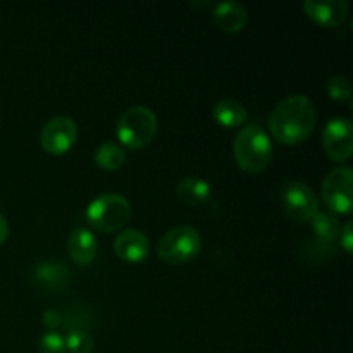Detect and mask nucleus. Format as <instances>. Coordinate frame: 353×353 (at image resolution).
Here are the masks:
<instances>
[{
    "label": "nucleus",
    "instance_id": "f257e3e1",
    "mask_svg": "<svg viewBox=\"0 0 353 353\" xmlns=\"http://www.w3.org/2000/svg\"><path fill=\"white\" fill-rule=\"evenodd\" d=\"M317 123V110L312 100L303 93H295L283 99L269 114L271 134L286 145L305 141Z\"/></svg>",
    "mask_w": 353,
    "mask_h": 353
},
{
    "label": "nucleus",
    "instance_id": "412c9836",
    "mask_svg": "<svg viewBox=\"0 0 353 353\" xmlns=\"http://www.w3.org/2000/svg\"><path fill=\"white\" fill-rule=\"evenodd\" d=\"M38 350H40V353H68L65 352L64 336L59 334L57 331H47V333L40 338Z\"/></svg>",
    "mask_w": 353,
    "mask_h": 353
},
{
    "label": "nucleus",
    "instance_id": "2eb2a0df",
    "mask_svg": "<svg viewBox=\"0 0 353 353\" xmlns=\"http://www.w3.org/2000/svg\"><path fill=\"white\" fill-rule=\"evenodd\" d=\"M210 185L205 179L199 178V176H188V178H183L178 183V188H176V195L181 200L185 205L196 207L202 205V203L209 202L210 199Z\"/></svg>",
    "mask_w": 353,
    "mask_h": 353
},
{
    "label": "nucleus",
    "instance_id": "1a4fd4ad",
    "mask_svg": "<svg viewBox=\"0 0 353 353\" xmlns=\"http://www.w3.org/2000/svg\"><path fill=\"white\" fill-rule=\"evenodd\" d=\"M323 147L334 162H347L353 155V126L347 117H334L323 131Z\"/></svg>",
    "mask_w": 353,
    "mask_h": 353
},
{
    "label": "nucleus",
    "instance_id": "0eeeda50",
    "mask_svg": "<svg viewBox=\"0 0 353 353\" xmlns=\"http://www.w3.org/2000/svg\"><path fill=\"white\" fill-rule=\"evenodd\" d=\"M281 205L286 217L295 223H305L319 212V200L314 190L296 179L283 186Z\"/></svg>",
    "mask_w": 353,
    "mask_h": 353
},
{
    "label": "nucleus",
    "instance_id": "ddd939ff",
    "mask_svg": "<svg viewBox=\"0 0 353 353\" xmlns=\"http://www.w3.org/2000/svg\"><path fill=\"white\" fill-rule=\"evenodd\" d=\"M212 19L219 30L226 31V33H238L247 26L248 14L241 3L219 2L214 7Z\"/></svg>",
    "mask_w": 353,
    "mask_h": 353
},
{
    "label": "nucleus",
    "instance_id": "5701e85b",
    "mask_svg": "<svg viewBox=\"0 0 353 353\" xmlns=\"http://www.w3.org/2000/svg\"><path fill=\"white\" fill-rule=\"evenodd\" d=\"M62 323H64V316H62L59 310H54V309L45 310V314H43L45 327H48L50 331H54V330H57Z\"/></svg>",
    "mask_w": 353,
    "mask_h": 353
},
{
    "label": "nucleus",
    "instance_id": "6e6552de",
    "mask_svg": "<svg viewBox=\"0 0 353 353\" xmlns=\"http://www.w3.org/2000/svg\"><path fill=\"white\" fill-rule=\"evenodd\" d=\"M78 124L69 116H55L47 121L40 133V145L47 154L61 157L71 152L78 141Z\"/></svg>",
    "mask_w": 353,
    "mask_h": 353
},
{
    "label": "nucleus",
    "instance_id": "423d86ee",
    "mask_svg": "<svg viewBox=\"0 0 353 353\" xmlns=\"http://www.w3.org/2000/svg\"><path fill=\"white\" fill-rule=\"evenodd\" d=\"M353 171L348 165L336 168L330 171V174L324 178L323 188V200L331 212L347 216L353 209Z\"/></svg>",
    "mask_w": 353,
    "mask_h": 353
},
{
    "label": "nucleus",
    "instance_id": "39448f33",
    "mask_svg": "<svg viewBox=\"0 0 353 353\" xmlns=\"http://www.w3.org/2000/svg\"><path fill=\"white\" fill-rule=\"evenodd\" d=\"M202 250V236L192 226H178L161 236L157 255L165 264L179 265L192 261Z\"/></svg>",
    "mask_w": 353,
    "mask_h": 353
},
{
    "label": "nucleus",
    "instance_id": "7ed1b4c3",
    "mask_svg": "<svg viewBox=\"0 0 353 353\" xmlns=\"http://www.w3.org/2000/svg\"><path fill=\"white\" fill-rule=\"evenodd\" d=\"M159 121L154 110L145 105H134L124 110L116 126V134L121 143L131 150L148 147L157 137Z\"/></svg>",
    "mask_w": 353,
    "mask_h": 353
},
{
    "label": "nucleus",
    "instance_id": "4468645a",
    "mask_svg": "<svg viewBox=\"0 0 353 353\" xmlns=\"http://www.w3.org/2000/svg\"><path fill=\"white\" fill-rule=\"evenodd\" d=\"M69 276H71L69 269L57 261H41L33 269L34 283L41 288L52 290V292L65 288Z\"/></svg>",
    "mask_w": 353,
    "mask_h": 353
},
{
    "label": "nucleus",
    "instance_id": "b1692460",
    "mask_svg": "<svg viewBox=\"0 0 353 353\" xmlns=\"http://www.w3.org/2000/svg\"><path fill=\"white\" fill-rule=\"evenodd\" d=\"M9 238V223H7L6 216L0 212V245Z\"/></svg>",
    "mask_w": 353,
    "mask_h": 353
},
{
    "label": "nucleus",
    "instance_id": "9d476101",
    "mask_svg": "<svg viewBox=\"0 0 353 353\" xmlns=\"http://www.w3.org/2000/svg\"><path fill=\"white\" fill-rule=\"evenodd\" d=\"M303 10L307 17L314 23L326 28H340L347 23L348 19V7L347 0H305L303 2Z\"/></svg>",
    "mask_w": 353,
    "mask_h": 353
},
{
    "label": "nucleus",
    "instance_id": "a211bd4d",
    "mask_svg": "<svg viewBox=\"0 0 353 353\" xmlns=\"http://www.w3.org/2000/svg\"><path fill=\"white\" fill-rule=\"evenodd\" d=\"M310 223H312L314 233L317 234V238H319L323 243H331V241L340 238L341 226L340 221H338V217L334 216V214L317 212L316 216L310 219Z\"/></svg>",
    "mask_w": 353,
    "mask_h": 353
},
{
    "label": "nucleus",
    "instance_id": "4be33fe9",
    "mask_svg": "<svg viewBox=\"0 0 353 353\" xmlns=\"http://www.w3.org/2000/svg\"><path fill=\"white\" fill-rule=\"evenodd\" d=\"M340 245L348 255L353 254V223L348 221L340 231Z\"/></svg>",
    "mask_w": 353,
    "mask_h": 353
},
{
    "label": "nucleus",
    "instance_id": "f8f14e48",
    "mask_svg": "<svg viewBox=\"0 0 353 353\" xmlns=\"http://www.w3.org/2000/svg\"><path fill=\"white\" fill-rule=\"evenodd\" d=\"M68 252L72 262L78 265H88L95 261L97 252H99V243H97L95 234L86 228H76L69 234Z\"/></svg>",
    "mask_w": 353,
    "mask_h": 353
},
{
    "label": "nucleus",
    "instance_id": "f03ea898",
    "mask_svg": "<svg viewBox=\"0 0 353 353\" xmlns=\"http://www.w3.org/2000/svg\"><path fill=\"white\" fill-rule=\"evenodd\" d=\"M233 152L241 171L259 174L268 168L272 159L271 137L259 124H247L234 138Z\"/></svg>",
    "mask_w": 353,
    "mask_h": 353
},
{
    "label": "nucleus",
    "instance_id": "f3484780",
    "mask_svg": "<svg viewBox=\"0 0 353 353\" xmlns=\"http://www.w3.org/2000/svg\"><path fill=\"white\" fill-rule=\"evenodd\" d=\"M124 162H126V152L117 143H102L95 150V164L102 171H117L123 168Z\"/></svg>",
    "mask_w": 353,
    "mask_h": 353
},
{
    "label": "nucleus",
    "instance_id": "6ab92c4d",
    "mask_svg": "<svg viewBox=\"0 0 353 353\" xmlns=\"http://www.w3.org/2000/svg\"><path fill=\"white\" fill-rule=\"evenodd\" d=\"M65 352L68 353H92L93 352V338L86 331L72 330L64 338Z\"/></svg>",
    "mask_w": 353,
    "mask_h": 353
},
{
    "label": "nucleus",
    "instance_id": "aec40b11",
    "mask_svg": "<svg viewBox=\"0 0 353 353\" xmlns=\"http://www.w3.org/2000/svg\"><path fill=\"white\" fill-rule=\"evenodd\" d=\"M327 93L336 102H350L352 99V85L347 76H333L327 79Z\"/></svg>",
    "mask_w": 353,
    "mask_h": 353
},
{
    "label": "nucleus",
    "instance_id": "20e7f679",
    "mask_svg": "<svg viewBox=\"0 0 353 353\" xmlns=\"http://www.w3.org/2000/svg\"><path fill=\"white\" fill-rule=\"evenodd\" d=\"M131 203L119 193H103L90 202L86 209V221L100 233H116L123 230L131 219Z\"/></svg>",
    "mask_w": 353,
    "mask_h": 353
},
{
    "label": "nucleus",
    "instance_id": "9b49d317",
    "mask_svg": "<svg viewBox=\"0 0 353 353\" xmlns=\"http://www.w3.org/2000/svg\"><path fill=\"white\" fill-rule=\"evenodd\" d=\"M114 252L128 264H140L150 254V241L140 230L121 231L114 240Z\"/></svg>",
    "mask_w": 353,
    "mask_h": 353
},
{
    "label": "nucleus",
    "instance_id": "dca6fc26",
    "mask_svg": "<svg viewBox=\"0 0 353 353\" xmlns=\"http://www.w3.org/2000/svg\"><path fill=\"white\" fill-rule=\"evenodd\" d=\"M212 116L219 126L231 130V128L243 126L247 123L248 114L243 103H240L238 100L223 99L214 105Z\"/></svg>",
    "mask_w": 353,
    "mask_h": 353
}]
</instances>
